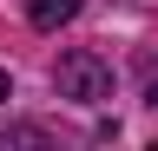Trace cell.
<instances>
[{"label": "cell", "instance_id": "7a4b0ae2", "mask_svg": "<svg viewBox=\"0 0 158 151\" xmlns=\"http://www.w3.org/2000/svg\"><path fill=\"white\" fill-rule=\"evenodd\" d=\"M73 13H79V0H27V20H33V26H46V33H53V26H66Z\"/></svg>", "mask_w": 158, "mask_h": 151}, {"label": "cell", "instance_id": "6da1fadb", "mask_svg": "<svg viewBox=\"0 0 158 151\" xmlns=\"http://www.w3.org/2000/svg\"><path fill=\"white\" fill-rule=\"evenodd\" d=\"M53 85H59V99H73V105H106L112 99V66L99 59V53H66L59 59V72H53Z\"/></svg>", "mask_w": 158, "mask_h": 151}, {"label": "cell", "instance_id": "3957f363", "mask_svg": "<svg viewBox=\"0 0 158 151\" xmlns=\"http://www.w3.org/2000/svg\"><path fill=\"white\" fill-rule=\"evenodd\" d=\"M0 99H13V79H7V72H0Z\"/></svg>", "mask_w": 158, "mask_h": 151}]
</instances>
